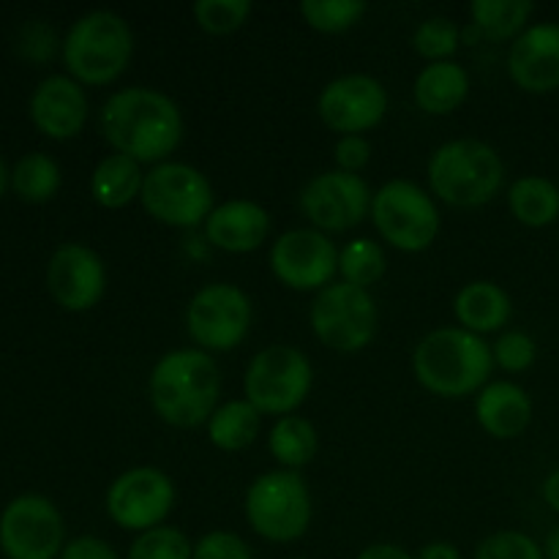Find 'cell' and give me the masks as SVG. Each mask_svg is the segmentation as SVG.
Returning a JSON list of instances; mask_svg holds the SVG:
<instances>
[{
  "label": "cell",
  "instance_id": "39",
  "mask_svg": "<svg viewBox=\"0 0 559 559\" xmlns=\"http://www.w3.org/2000/svg\"><path fill=\"white\" fill-rule=\"evenodd\" d=\"M55 31L47 22H33L22 31V52L31 60H49L55 55Z\"/></svg>",
  "mask_w": 559,
  "mask_h": 559
},
{
  "label": "cell",
  "instance_id": "5",
  "mask_svg": "<svg viewBox=\"0 0 559 559\" xmlns=\"http://www.w3.org/2000/svg\"><path fill=\"white\" fill-rule=\"evenodd\" d=\"M134 55V33L118 11L96 9L82 14L63 38V63L80 85H109Z\"/></svg>",
  "mask_w": 559,
  "mask_h": 559
},
{
  "label": "cell",
  "instance_id": "25",
  "mask_svg": "<svg viewBox=\"0 0 559 559\" xmlns=\"http://www.w3.org/2000/svg\"><path fill=\"white\" fill-rule=\"evenodd\" d=\"M205 426L213 448L224 453H238L254 445V440L260 437L262 413L249 399H233V402L218 404V409Z\"/></svg>",
  "mask_w": 559,
  "mask_h": 559
},
{
  "label": "cell",
  "instance_id": "31",
  "mask_svg": "<svg viewBox=\"0 0 559 559\" xmlns=\"http://www.w3.org/2000/svg\"><path fill=\"white\" fill-rule=\"evenodd\" d=\"M298 11L311 31L344 33L364 20L369 5L364 0H304Z\"/></svg>",
  "mask_w": 559,
  "mask_h": 559
},
{
  "label": "cell",
  "instance_id": "6",
  "mask_svg": "<svg viewBox=\"0 0 559 559\" xmlns=\"http://www.w3.org/2000/svg\"><path fill=\"white\" fill-rule=\"evenodd\" d=\"M311 491L295 469H271L246 491V522L267 544H295L311 527Z\"/></svg>",
  "mask_w": 559,
  "mask_h": 559
},
{
  "label": "cell",
  "instance_id": "43",
  "mask_svg": "<svg viewBox=\"0 0 559 559\" xmlns=\"http://www.w3.org/2000/svg\"><path fill=\"white\" fill-rule=\"evenodd\" d=\"M544 502L546 506L551 508V511L557 513L559 516V469H555V473H549L546 475V480H544Z\"/></svg>",
  "mask_w": 559,
  "mask_h": 559
},
{
  "label": "cell",
  "instance_id": "40",
  "mask_svg": "<svg viewBox=\"0 0 559 559\" xmlns=\"http://www.w3.org/2000/svg\"><path fill=\"white\" fill-rule=\"evenodd\" d=\"M58 559H120L118 551L96 535H80V538L69 540L60 551Z\"/></svg>",
  "mask_w": 559,
  "mask_h": 559
},
{
  "label": "cell",
  "instance_id": "19",
  "mask_svg": "<svg viewBox=\"0 0 559 559\" xmlns=\"http://www.w3.org/2000/svg\"><path fill=\"white\" fill-rule=\"evenodd\" d=\"M508 74L524 93L559 91V22H535L511 44Z\"/></svg>",
  "mask_w": 559,
  "mask_h": 559
},
{
  "label": "cell",
  "instance_id": "2",
  "mask_svg": "<svg viewBox=\"0 0 559 559\" xmlns=\"http://www.w3.org/2000/svg\"><path fill=\"white\" fill-rule=\"evenodd\" d=\"M147 399L158 418L173 429L207 424L222 399V371L205 349H173L162 355L147 377Z\"/></svg>",
  "mask_w": 559,
  "mask_h": 559
},
{
  "label": "cell",
  "instance_id": "10",
  "mask_svg": "<svg viewBox=\"0 0 559 559\" xmlns=\"http://www.w3.org/2000/svg\"><path fill=\"white\" fill-rule=\"evenodd\" d=\"M309 322L320 344L336 353L355 355L369 347L377 336L380 311L369 289L353 287L347 282H333L320 289L311 304Z\"/></svg>",
  "mask_w": 559,
  "mask_h": 559
},
{
  "label": "cell",
  "instance_id": "15",
  "mask_svg": "<svg viewBox=\"0 0 559 559\" xmlns=\"http://www.w3.org/2000/svg\"><path fill=\"white\" fill-rule=\"evenodd\" d=\"M369 183L360 175L344 173V169H328L314 175L300 189V211L309 218L311 227L320 233H347L364 224L371 213Z\"/></svg>",
  "mask_w": 559,
  "mask_h": 559
},
{
  "label": "cell",
  "instance_id": "14",
  "mask_svg": "<svg viewBox=\"0 0 559 559\" xmlns=\"http://www.w3.org/2000/svg\"><path fill=\"white\" fill-rule=\"evenodd\" d=\"M271 273L295 293H320L338 273V249L314 227L287 229L271 246Z\"/></svg>",
  "mask_w": 559,
  "mask_h": 559
},
{
  "label": "cell",
  "instance_id": "11",
  "mask_svg": "<svg viewBox=\"0 0 559 559\" xmlns=\"http://www.w3.org/2000/svg\"><path fill=\"white\" fill-rule=\"evenodd\" d=\"M254 322L251 298L229 282H213L197 289L186 306V331L205 353H233L246 342Z\"/></svg>",
  "mask_w": 559,
  "mask_h": 559
},
{
  "label": "cell",
  "instance_id": "16",
  "mask_svg": "<svg viewBox=\"0 0 559 559\" xmlns=\"http://www.w3.org/2000/svg\"><path fill=\"white\" fill-rule=\"evenodd\" d=\"M385 85L371 74H344L328 82L317 98L320 120L338 136H366L388 115Z\"/></svg>",
  "mask_w": 559,
  "mask_h": 559
},
{
  "label": "cell",
  "instance_id": "30",
  "mask_svg": "<svg viewBox=\"0 0 559 559\" xmlns=\"http://www.w3.org/2000/svg\"><path fill=\"white\" fill-rule=\"evenodd\" d=\"M388 271V257L377 240L371 238H355L338 251V273L342 282L353 284V287L369 289L377 282H382Z\"/></svg>",
  "mask_w": 559,
  "mask_h": 559
},
{
  "label": "cell",
  "instance_id": "24",
  "mask_svg": "<svg viewBox=\"0 0 559 559\" xmlns=\"http://www.w3.org/2000/svg\"><path fill=\"white\" fill-rule=\"evenodd\" d=\"M142 183H145V169L140 162L123 153H109L91 173V197L107 211H120L140 200Z\"/></svg>",
  "mask_w": 559,
  "mask_h": 559
},
{
  "label": "cell",
  "instance_id": "8",
  "mask_svg": "<svg viewBox=\"0 0 559 559\" xmlns=\"http://www.w3.org/2000/svg\"><path fill=\"white\" fill-rule=\"evenodd\" d=\"M371 222L388 246L404 254H420L435 246L442 218L431 191L413 180L396 178L374 191Z\"/></svg>",
  "mask_w": 559,
  "mask_h": 559
},
{
  "label": "cell",
  "instance_id": "37",
  "mask_svg": "<svg viewBox=\"0 0 559 559\" xmlns=\"http://www.w3.org/2000/svg\"><path fill=\"white\" fill-rule=\"evenodd\" d=\"M194 559H254L249 544L229 530H213L194 544Z\"/></svg>",
  "mask_w": 559,
  "mask_h": 559
},
{
  "label": "cell",
  "instance_id": "29",
  "mask_svg": "<svg viewBox=\"0 0 559 559\" xmlns=\"http://www.w3.org/2000/svg\"><path fill=\"white\" fill-rule=\"evenodd\" d=\"M60 183H63L60 164L41 151L25 153L11 169V189L16 191L20 200L33 202V205L52 200L58 194Z\"/></svg>",
  "mask_w": 559,
  "mask_h": 559
},
{
  "label": "cell",
  "instance_id": "13",
  "mask_svg": "<svg viewBox=\"0 0 559 559\" xmlns=\"http://www.w3.org/2000/svg\"><path fill=\"white\" fill-rule=\"evenodd\" d=\"M175 480L158 467H131L109 484L104 506L107 516L126 533L162 527L175 508Z\"/></svg>",
  "mask_w": 559,
  "mask_h": 559
},
{
  "label": "cell",
  "instance_id": "28",
  "mask_svg": "<svg viewBox=\"0 0 559 559\" xmlns=\"http://www.w3.org/2000/svg\"><path fill=\"white\" fill-rule=\"evenodd\" d=\"M267 451L276 459L282 469H304L306 464L314 462L320 451V435L314 424L304 415H284L273 424L271 437H267Z\"/></svg>",
  "mask_w": 559,
  "mask_h": 559
},
{
  "label": "cell",
  "instance_id": "22",
  "mask_svg": "<svg viewBox=\"0 0 559 559\" xmlns=\"http://www.w3.org/2000/svg\"><path fill=\"white\" fill-rule=\"evenodd\" d=\"M453 314H456L459 328L475 333V336L497 333L511 322V295L500 284L486 282V278L469 282L453 298Z\"/></svg>",
  "mask_w": 559,
  "mask_h": 559
},
{
  "label": "cell",
  "instance_id": "38",
  "mask_svg": "<svg viewBox=\"0 0 559 559\" xmlns=\"http://www.w3.org/2000/svg\"><path fill=\"white\" fill-rule=\"evenodd\" d=\"M333 158H336V169L360 175V169L371 162V142L358 134L338 136L336 147H333Z\"/></svg>",
  "mask_w": 559,
  "mask_h": 559
},
{
  "label": "cell",
  "instance_id": "26",
  "mask_svg": "<svg viewBox=\"0 0 559 559\" xmlns=\"http://www.w3.org/2000/svg\"><path fill=\"white\" fill-rule=\"evenodd\" d=\"M508 207L524 227H551L559 218V186L544 175H524L508 189Z\"/></svg>",
  "mask_w": 559,
  "mask_h": 559
},
{
  "label": "cell",
  "instance_id": "42",
  "mask_svg": "<svg viewBox=\"0 0 559 559\" xmlns=\"http://www.w3.org/2000/svg\"><path fill=\"white\" fill-rule=\"evenodd\" d=\"M415 559H462V551L448 540H431L415 555Z\"/></svg>",
  "mask_w": 559,
  "mask_h": 559
},
{
  "label": "cell",
  "instance_id": "7",
  "mask_svg": "<svg viewBox=\"0 0 559 559\" xmlns=\"http://www.w3.org/2000/svg\"><path fill=\"white\" fill-rule=\"evenodd\" d=\"M140 205L153 222L191 229L207 222L216 207V191L207 175L186 162H162L145 173Z\"/></svg>",
  "mask_w": 559,
  "mask_h": 559
},
{
  "label": "cell",
  "instance_id": "35",
  "mask_svg": "<svg viewBox=\"0 0 559 559\" xmlns=\"http://www.w3.org/2000/svg\"><path fill=\"white\" fill-rule=\"evenodd\" d=\"M473 559H546L544 544L522 530H500L484 538Z\"/></svg>",
  "mask_w": 559,
  "mask_h": 559
},
{
  "label": "cell",
  "instance_id": "1",
  "mask_svg": "<svg viewBox=\"0 0 559 559\" xmlns=\"http://www.w3.org/2000/svg\"><path fill=\"white\" fill-rule=\"evenodd\" d=\"M98 129L112 153L140 164L169 162L186 134V120L173 96L156 87L131 85L115 91L98 112Z\"/></svg>",
  "mask_w": 559,
  "mask_h": 559
},
{
  "label": "cell",
  "instance_id": "9",
  "mask_svg": "<svg viewBox=\"0 0 559 559\" xmlns=\"http://www.w3.org/2000/svg\"><path fill=\"white\" fill-rule=\"evenodd\" d=\"M314 369L304 349L293 344H271L249 360L243 374V393L262 415H295L309 399Z\"/></svg>",
  "mask_w": 559,
  "mask_h": 559
},
{
  "label": "cell",
  "instance_id": "46",
  "mask_svg": "<svg viewBox=\"0 0 559 559\" xmlns=\"http://www.w3.org/2000/svg\"><path fill=\"white\" fill-rule=\"evenodd\" d=\"M293 559H309V557H293Z\"/></svg>",
  "mask_w": 559,
  "mask_h": 559
},
{
  "label": "cell",
  "instance_id": "32",
  "mask_svg": "<svg viewBox=\"0 0 559 559\" xmlns=\"http://www.w3.org/2000/svg\"><path fill=\"white\" fill-rule=\"evenodd\" d=\"M462 47V27L451 16H429L413 33V49L429 63L451 60Z\"/></svg>",
  "mask_w": 559,
  "mask_h": 559
},
{
  "label": "cell",
  "instance_id": "3",
  "mask_svg": "<svg viewBox=\"0 0 559 559\" xmlns=\"http://www.w3.org/2000/svg\"><path fill=\"white\" fill-rule=\"evenodd\" d=\"M413 371L420 388L440 399H464L489 385L495 371L491 344L464 328H437L413 349Z\"/></svg>",
  "mask_w": 559,
  "mask_h": 559
},
{
  "label": "cell",
  "instance_id": "21",
  "mask_svg": "<svg viewBox=\"0 0 559 559\" xmlns=\"http://www.w3.org/2000/svg\"><path fill=\"white\" fill-rule=\"evenodd\" d=\"M475 420L495 440H516L533 424V399L511 380L489 382L475 396Z\"/></svg>",
  "mask_w": 559,
  "mask_h": 559
},
{
  "label": "cell",
  "instance_id": "18",
  "mask_svg": "<svg viewBox=\"0 0 559 559\" xmlns=\"http://www.w3.org/2000/svg\"><path fill=\"white\" fill-rule=\"evenodd\" d=\"M33 126L49 140H74L87 123V104L85 85L69 74H52L41 80L33 91L31 104H27Z\"/></svg>",
  "mask_w": 559,
  "mask_h": 559
},
{
  "label": "cell",
  "instance_id": "17",
  "mask_svg": "<svg viewBox=\"0 0 559 559\" xmlns=\"http://www.w3.org/2000/svg\"><path fill=\"white\" fill-rule=\"evenodd\" d=\"M47 289L66 311H91L107 293V267L85 243H60L47 262Z\"/></svg>",
  "mask_w": 559,
  "mask_h": 559
},
{
  "label": "cell",
  "instance_id": "4",
  "mask_svg": "<svg viewBox=\"0 0 559 559\" xmlns=\"http://www.w3.org/2000/svg\"><path fill=\"white\" fill-rule=\"evenodd\" d=\"M429 189L451 207H480L500 194L506 183V162L500 151L484 140L462 136L442 142L426 164Z\"/></svg>",
  "mask_w": 559,
  "mask_h": 559
},
{
  "label": "cell",
  "instance_id": "34",
  "mask_svg": "<svg viewBox=\"0 0 559 559\" xmlns=\"http://www.w3.org/2000/svg\"><path fill=\"white\" fill-rule=\"evenodd\" d=\"M254 5L249 0H197L191 14L211 36H229L249 22Z\"/></svg>",
  "mask_w": 559,
  "mask_h": 559
},
{
  "label": "cell",
  "instance_id": "36",
  "mask_svg": "<svg viewBox=\"0 0 559 559\" xmlns=\"http://www.w3.org/2000/svg\"><path fill=\"white\" fill-rule=\"evenodd\" d=\"M491 355H495V366H500L502 371L522 374V371L533 369L538 360V344L524 331H502L491 344Z\"/></svg>",
  "mask_w": 559,
  "mask_h": 559
},
{
  "label": "cell",
  "instance_id": "23",
  "mask_svg": "<svg viewBox=\"0 0 559 559\" xmlns=\"http://www.w3.org/2000/svg\"><path fill=\"white\" fill-rule=\"evenodd\" d=\"M469 96V74L456 60H440L429 63L418 71L413 82V98L418 109L426 115H451L467 102Z\"/></svg>",
  "mask_w": 559,
  "mask_h": 559
},
{
  "label": "cell",
  "instance_id": "44",
  "mask_svg": "<svg viewBox=\"0 0 559 559\" xmlns=\"http://www.w3.org/2000/svg\"><path fill=\"white\" fill-rule=\"evenodd\" d=\"M544 555L546 559H559V524L546 535L544 540Z\"/></svg>",
  "mask_w": 559,
  "mask_h": 559
},
{
  "label": "cell",
  "instance_id": "20",
  "mask_svg": "<svg viewBox=\"0 0 559 559\" xmlns=\"http://www.w3.org/2000/svg\"><path fill=\"white\" fill-rule=\"evenodd\" d=\"M205 240L227 254H251L271 235V213L254 200L218 202L202 224Z\"/></svg>",
  "mask_w": 559,
  "mask_h": 559
},
{
  "label": "cell",
  "instance_id": "33",
  "mask_svg": "<svg viewBox=\"0 0 559 559\" xmlns=\"http://www.w3.org/2000/svg\"><path fill=\"white\" fill-rule=\"evenodd\" d=\"M126 559H194V544L183 530L162 524L136 535Z\"/></svg>",
  "mask_w": 559,
  "mask_h": 559
},
{
  "label": "cell",
  "instance_id": "12",
  "mask_svg": "<svg viewBox=\"0 0 559 559\" xmlns=\"http://www.w3.org/2000/svg\"><path fill=\"white\" fill-rule=\"evenodd\" d=\"M66 544L63 513L49 497L20 495L0 513V551L9 559H58Z\"/></svg>",
  "mask_w": 559,
  "mask_h": 559
},
{
  "label": "cell",
  "instance_id": "27",
  "mask_svg": "<svg viewBox=\"0 0 559 559\" xmlns=\"http://www.w3.org/2000/svg\"><path fill=\"white\" fill-rule=\"evenodd\" d=\"M535 14L533 0H473L469 25L489 41H516Z\"/></svg>",
  "mask_w": 559,
  "mask_h": 559
},
{
  "label": "cell",
  "instance_id": "41",
  "mask_svg": "<svg viewBox=\"0 0 559 559\" xmlns=\"http://www.w3.org/2000/svg\"><path fill=\"white\" fill-rule=\"evenodd\" d=\"M355 559H415V557L399 544H371L366 546V549Z\"/></svg>",
  "mask_w": 559,
  "mask_h": 559
},
{
  "label": "cell",
  "instance_id": "45",
  "mask_svg": "<svg viewBox=\"0 0 559 559\" xmlns=\"http://www.w3.org/2000/svg\"><path fill=\"white\" fill-rule=\"evenodd\" d=\"M9 183H11V175H9V169H5L3 156H0V197L5 194V189H9Z\"/></svg>",
  "mask_w": 559,
  "mask_h": 559
}]
</instances>
